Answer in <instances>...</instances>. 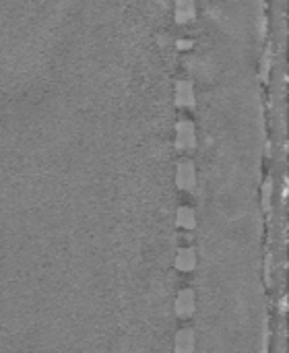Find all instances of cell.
Masks as SVG:
<instances>
[{
  "instance_id": "cell-1",
  "label": "cell",
  "mask_w": 289,
  "mask_h": 353,
  "mask_svg": "<svg viewBox=\"0 0 289 353\" xmlns=\"http://www.w3.org/2000/svg\"><path fill=\"white\" fill-rule=\"evenodd\" d=\"M194 180H196V174H194V165L192 163H182L180 167H178L176 182L180 188H192L194 186Z\"/></svg>"
},
{
  "instance_id": "cell-2",
  "label": "cell",
  "mask_w": 289,
  "mask_h": 353,
  "mask_svg": "<svg viewBox=\"0 0 289 353\" xmlns=\"http://www.w3.org/2000/svg\"><path fill=\"white\" fill-rule=\"evenodd\" d=\"M178 145L180 147H192L194 145V128L190 122L178 124Z\"/></svg>"
},
{
  "instance_id": "cell-3",
  "label": "cell",
  "mask_w": 289,
  "mask_h": 353,
  "mask_svg": "<svg viewBox=\"0 0 289 353\" xmlns=\"http://www.w3.org/2000/svg\"><path fill=\"white\" fill-rule=\"evenodd\" d=\"M176 102H178V106H194V93H192L190 83H180V85H178Z\"/></svg>"
},
{
  "instance_id": "cell-4",
  "label": "cell",
  "mask_w": 289,
  "mask_h": 353,
  "mask_svg": "<svg viewBox=\"0 0 289 353\" xmlns=\"http://www.w3.org/2000/svg\"><path fill=\"white\" fill-rule=\"evenodd\" d=\"M176 310H178V314H190L192 310H194V300H192V291H182L180 293V298H178V304H176Z\"/></svg>"
},
{
  "instance_id": "cell-5",
  "label": "cell",
  "mask_w": 289,
  "mask_h": 353,
  "mask_svg": "<svg viewBox=\"0 0 289 353\" xmlns=\"http://www.w3.org/2000/svg\"><path fill=\"white\" fill-rule=\"evenodd\" d=\"M192 15H194V6H192L190 0H178V6H176V19L180 23H186Z\"/></svg>"
},
{
  "instance_id": "cell-6",
  "label": "cell",
  "mask_w": 289,
  "mask_h": 353,
  "mask_svg": "<svg viewBox=\"0 0 289 353\" xmlns=\"http://www.w3.org/2000/svg\"><path fill=\"white\" fill-rule=\"evenodd\" d=\"M176 264H178V269H180V271H190L192 266H194V252H192V250H182L180 256H178V260H176Z\"/></svg>"
},
{
  "instance_id": "cell-7",
  "label": "cell",
  "mask_w": 289,
  "mask_h": 353,
  "mask_svg": "<svg viewBox=\"0 0 289 353\" xmlns=\"http://www.w3.org/2000/svg\"><path fill=\"white\" fill-rule=\"evenodd\" d=\"M178 223L182 228H194V213L190 209H180L178 211Z\"/></svg>"
}]
</instances>
